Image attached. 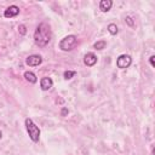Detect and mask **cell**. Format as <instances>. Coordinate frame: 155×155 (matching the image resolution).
Masks as SVG:
<instances>
[{
  "label": "cell",
  "mask_w": 155,
  "mask_h": 155,
  "mask_svg": "<svg viewBox=\"0 0 155 155\" xmlns=\"http://www.w3.org/2000/svg\"><path fill=\"white\" fill-rule=\"evenodd\" d=\"M51 36H52L51 28H50V25H48L47 23H45V22L40 23V24L36 27L35 31H34V41H35V44H36L38 46H40V47L46 46V45L50 42Z\"/></svg>",
  "instance_id": "cell-1"
},
{
  "label": "cell",
  "mask_w": 155,
  "mask_h": 155,
  "mask_svg": "<svg viewBox=\"0 0 155 155\" xmlns=\"http://www.w3.org/2000/svg\"><path fill=\"white\" fill-rule=\"evenodd\" d=\"M24 124H25V128H27V132H28L29 138H30L34 143L39 142V139H40V128H39V127L34 124V121H33L31 119H29V117L25 119Z\"/></svg>",
  "instance_id": "cell-2"
},
{
  "label": "cell",
  "mask_w": 155,
  "mask_h": 155,
  "mask_svg": "<svg viewBox=\"0 0 155 155\" xmlns=\"http://www.w3.org/2000/svg\"><path fill=\"white\" fill-rule=\"evenodd\" d=\"M76 45H78V39H76V36L73 35V34L64 36V38L59 41V44H58L59 48H61L62 51H65V52H69V51L74 50V48L76 47Z\"/></svg>",
  "instance_id": "cell-3"
},
{
  "label": "cell",
  "mask_w": 155,
  "mask_h": 155,
  "mask_svg": "<svg viewBox=\"0 0 155 155\" xmlns=\"http://www.w3.org/2000/svg\"><path fill=\"white\" fill-rule=\"evenodd\" d=\"M131 63H132V58H131V56H128V54H121V56H119L117 59H116V65H117V68H120V69L128 68V67L131 65Z\"/></svg>",
  "instance_id": "cell-4"
},
{
  "label": "cell",
  "mask_w": 155,
  "mask_h": 155,
  "mask_svg": "<svg viewBox=\"0 0 155 155\" xmlns=\"http://www.w3.org/2000/svg\"><path fill=\"white\" fill-rule=\"evenodd\" d=\"M42 63V57L39 54H30L25 59V64L29 67H38Z\"/></svg>",
  "instance_id": "cell-5"
},
{
  "label": "cell",
  "mask_w": 155,
  "mask_h": 155,
  "mask_svg": "<svg viewBox=\"0 0 155 155\" xmlns=\"http://www.w3.org/2000/svg\"><path fill=\"white\" fill-rule=\"evenodd\" d=\"M18 13H19V7L16 6V5H11V6H8V7L4 11V16H5L6 18L16 17Z\"/></svg>",
  "instance_id": "cell-6"
},
{
  "label": "cell",
  "mask_w": 155,
  "mask_h": 155,
  "mask_svg": "<svg viewBox=\"0 0 155 155\" xmlns=\"http://www.w3.org/2000/svg\"><path fill=\"white\" fill-rule=\"evenodd\" d=\"M97 63V56L93 52H88L84 57V64L87 67H93Z\"/></svg>",
  "instance_id": "cell-7"
},
{
  "label": "cell",
  "mask_w": 155,
  "mask_h": 155,
  "mask_svg": "<svg viewBox=\"0 0 155 155\" xmlns=\"http://www.w3.org/2000/svg\"><path fill=\"white\" fill-rule=\"evenodd\" d=\"M53 86V81L51 78H42L40 80V87L42 91H48Z\"/></svg>",
  "instance_id": "cell-8"
},
{
  "label": "cell",
  "mask_w": 155,
  "mask_h": 155,
  "mask_svg": "<svg viewBox=\"0 0 155 155\" xmlns=\"http://www.w3.org/2000/svg\"><path fill=\"white\" fill-rule=\"evenodd\" d=\"M113 6V1L111 0H102L99 2V10L102 12H108Z\"/></svg>",
  "instance_id": "cell-9"
},
{
  "label": "cell",
  "mask_w": 155,
  "mask_h": 155,
  "mask_svg": "<svg viewBox=\"0 0 155 155\" xmlns=\"http://www.w3.org/2000/svg\"><path fill=\"white\" fill-rule=\"evenodd\" d=\"M23 76H24V79H25L27 81H29L30 84H35V82L38 81V78H36V75H35L33 71H25Z\"/></svg>",
  "instance_id": "cell-10"
},
{
  "label": "cell",
  "mask_w": 155,
  "mask_h": 155,
  "mask_svg": "<svg viewBox=\"0 0 155 155\" xmlns=\"http://www.w3.org/2000/svg\"><path fill=\"white\" fill-rule=\"evenodd\" d=\"M108 31H109L111 35H116V34H117V31H119V29H117L116 24H114V23H110V24L108 25Z\"/></svg>",
  "instance_id": "cell-11"
},
{
  "label": "cell",
  "mask_w": 155,
  "mask_h": 155,
  "mask_svg": "<svg viewBox=\"0 0 155 155\" xmlns=\"http://www.w3.org/2000/svg\"><path fill=\"white\" fill-rule=\"evenodd\" d=\"M105 45H107V42H105L104 40H101V41H97V42H94L93 47H94L96 50H103V48L105 47Z\"/></svg>",
  "instance_id": "cell-12"
},
{
  "label": "cell",
  "mask_w": 155,
  "mask_h": 155,
  "mask_svg": "<svg viewBox=\"0 0 155 155\" xmlns=\"http://www.w3.org/2000/svg\"><path fill=\"white\" fill-rule=\"evenodd\" d=\"M75 74H76V71H74V70H65V71L63 73V76H64L65 80H69V79H71Z\"/></svg>",
  "instance_id": "cell-13"
},
{
  "label": "cell",
  "mask_w": 155,
  "mask_h": 155,
  "mask_svg": "<svg viewBox=\"0 0 155 155\" xmlns=\"http://www.w3.org/2000/svg\"><path fill=\"white\" fill-rule=\"evenodd\" d=\"M18 29H19V31H21V34H22V35H24V34H25V25H23V24H22V25H19V28H18Z\"/></svg>",
  "instance_id": "cell-14"
},
{
  "label": "cell",
  "mask_w": 155,
  "mask_h": 155,
  "mask_svg": "<svg viewBox=\"0 0 155 155\" xmlns=\"http://www.w3.org/2000/svg\"><path fill=\"white\" fill-rule=\"evenodd\" d=\"M126 22L128 23V25H131V27L133 25V21H132V18H131V17H126Z\"/></svg>",
  "instance_id": "cell-15"
},
{
  "label": "cell",
  "mask_w": 155,
  "mask_h": 155,
  "mask_svg": "<svg viewBox=\"0 0 155 155\" xmlns=\"http://www.w3.org/2000/svg\"><path fill=\"white\" fill-rule=\"evenodd\" d=\"M154 58H155V56H151V57L149 58V62H150L151 67H155V62H154Z\"/></svg>",
  "instance_id": "cell-16"
},
{
  "label": "cell",
  "mask_w": 155,
  "mask_h": 155,
  "mask_svg": "<svg viewBox=\"0 0 155 155\" xmlns=\"http://www.w3.org/2000/svg\"><path fill=\"white\" fill-rule=\"evenodd\" d=\"M67 114H68V109H67V108H63V109H62V115L64 116V115H67Z\"/></svg>",
  "instance_id": "cell-17"
},
{
  "label": "cell",
  "mask_w": 155,
  "mask_h": 155,
  "mask_svg": "<svg viewBox=\"0 0 155 155\" xmlns=\"http://www.w3.org/2000/svg\"><path fill=\"white\" fill-rule=\"evenodd\" d=\"M0 138H1V131H0Z\"/></svg>",
  "instance_id": "cell-18"
}]
</instances>
